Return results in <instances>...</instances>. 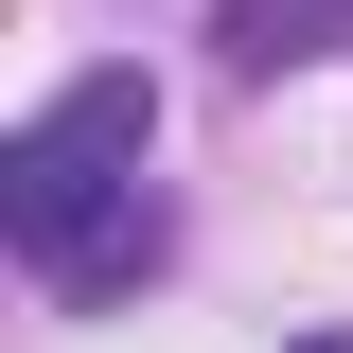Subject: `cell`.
<instances>
[{"label": "cell", "instance_id": "obj_1", "mask_svg": "<svg viewBox=\"0 0 353 353\" xmlns=\"http://www.w3.org/2000/svg\"><path fill=\"white\" fill-rule=\"evenodd\" d=\"M141 159H159V88L141 71H71L36 124L0 141V248L36 265L53 301H124L141 265L176 248L159 194H141Z\"/></svg>", "mask_w": 353, "mask_h": 353}, {"label": "cell", "instance_id": "obj_3", "mask_svg": "<svg viewBox=\"0 0 353 353\" xmlns=\"http://www.w3.org/2000/svg\"><path fill=\"white\" fill-rule=\"evenodd\" d=\"M301 353H353V336H301Z\"/></svg>", "mask_w": 353, "mask_h": 353}, {"label": "cell", "instance_id": "obj_2", "mask_svg": "<svg viewBox=\"0 0 353 353\" xmlns=\"http://www.w3.org/2000/svg\"><path fill=\"white\" fill-rule=\"evenodd\" d=\"M230 71H318V53H353V0H212Z\"/></svg>", "mask_w": 353, "mask_h": 353}]
</instances>
